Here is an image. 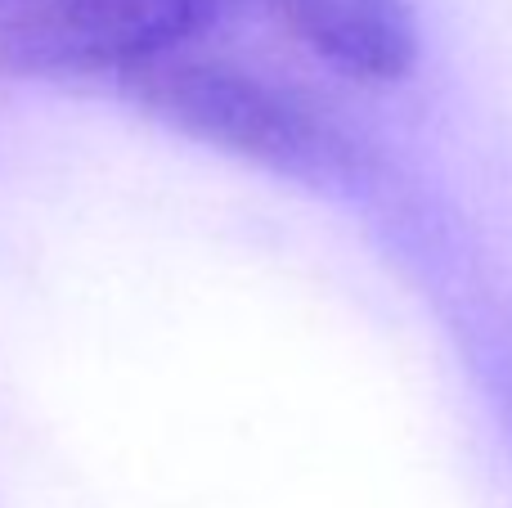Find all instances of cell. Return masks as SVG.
Listing matches in <instances>:
<instances>
[{"instance_id": "cell-3", "label": "cell", "mask_w": 512, "mask_h": 508, "mask_svg": "<svg viewBox=\"0 0 512 508\" xmlns=\"http://www.w3.org/2000/svg\"><path fill=\"white\" fill-rule=\"evenodd\" d=\"M274 23L319 63L364 86L409 77L423 54V32L409 0H261Z\"/></svg>"}, {"instance_id": "cell-4", "label": "cell", "mask_w": 512, "mask_h": 508, "mask_svg": "<svg viewBox=\"0 0 512 508\" xmlns=\"http://www.w3.org/2000/svg\"><path fill=\"white\" fill-rule=\"evenodd\" d=\"M14 5H18V0H0V23L9 18V9H14Z\"/></svg>"}, {"instance_id": "cell-2", "label": "cell", "mask_w": 512, "mask_h": 508, "mask_svg": "<svg viewBox=\"0 0 512 508\" xmlns=\"http://www.w3.org/2000/svg\"><path fill=\"white\" fill-rule=\"evenodd\" d=\"M230 0H18L0 63L27 77H117L212 32Z\"/></svg>"}, {"instance_id": "cell-1", "label": "cell", "mask_w": 512, "mask_h": 508, "mask_svg": "<svg viewBox=\"0 0 512 508\" xmlns=\"http://www.w3.org/2000/svg\"><path fill=\"white\" fill-rule=\"evenodd\" d=\"M122 90H131V99H140L180 135L234 158L288 171H306L333 158L337 140L324 113L310 108V99L243 63L189 54V45L126 72Z\"/></svg>"}]
</instances>
